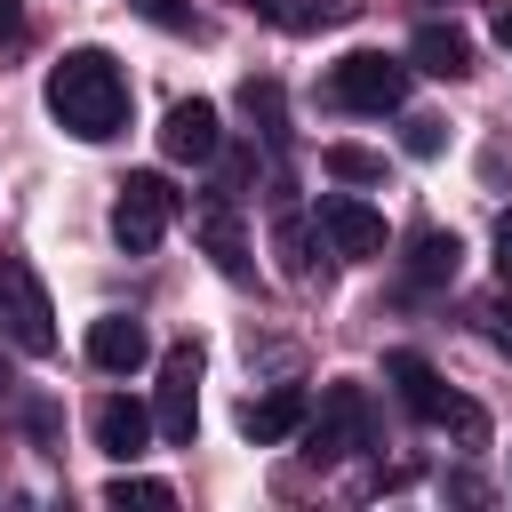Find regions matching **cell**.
Masks as SVG:
<instances>
[{
    "mask_svg": "<svg viewBox=\"0 0 512 512\" xmlns=\"http://www.w3.org/2000/svg\"><path fill=\"white\" fill-rule=\"evenodd\" d=\"M48 112H56V128H72L80 144L120 136V128H128V80H120V64H112L104 48H64V56L48 64Z\"/></svg>",
    "mask_w": 512,
    "mask_h": 512,
    "instance_id": "obj_1",
    "label": "cell"
},
{
    "mask_svg": "<svg viewBox=\"0 0 512 512\" xmlns=\"http://www.w3.org/2000/svg\"><path fill=\"white\" fill-rule=\"evenodd\" d=\"M176 208H184V192H176L160 168H136V176H120V200H112V240H120L128 256H152V248L168 240Z\"/></svg>",
    "mask_w": 512,
    "mask_h": 512,
    "instance_id": "obj_2",
    "label": "cell"
},
{
    "mask_svg": "<svg viewBox=\"0 0 512 512\" xmlns=\"http://www.w3.org/2000/svg\"><path fill=\"white\" fill-rule=\"evenodd\" d=\"M368 432H376L368 392H360V384H328V392L312 400V416H304V456H312V464H344V456L368 448Z\"/></svg>",
    "mask_w": 512,
    "mask_h": 512,
    "instance_id": "obj_3",
    "label": "cell"
},
{
    "mask_svg": "<svg viewBox=\"0 0 512 512\" xmlns=\"http://www.w3.org/2000/svg\"><path fill=\"white\" fill-rule=\"evenodd\" d=\"M0 336L16 352H32V360L56 352V312H48V288H40V272L24 256H0Z\"/></svg>",
    "mask_w": 512,
    "mask_h": 512,
    "instance_id": "obj_4",
    "label": "cell"
},
{
    "mask_svg": "<svg viewBox=\"0 0 512 512\" xmlns=\"http://www.w3.org/2000/svg\"><path fill=\"white\" fill-rule=\"evenodd\" d=\"M328 96L344 112H400L408 104V64L384 56V48H352L336 72H328Z\"/></svg>",
    "mask_w": 512,
    "mask_h": 512,
    "instance_id": "obj_5",
    "label": "cell"
},
{
    "mask_svg": "<svg viewBox=\"0 0 512 512\" xmlns=\"http://www.w3.org/2000/svg\"><path fill=\"white\" fill-rule=\"evenodd\" d=\"M152 424L168 448H192L200 432V344H168L160 352V400H152Z\"/></svg>",
    "mask_w": 512,
    "mask_h": 512,
    "instance_id": "obj_6",
    "label": "cell"
},
{
    "mask_svg": "<svg viewBox=\"0 0 512 512\" xmlns=\"http://www.w3.org/2000/svg\"><path fill=\"white\" fill-rule=\"evenodd\" d=\"M88 432H96V448H104L112 464H136V456L152 448V408L128 400V392H104V400L88 408Z\"/></svg>",
    "mask_w": 512,
    "mask_h": 512,
    "instance_id": "obj_7",
    "label": "cell"
},
{
    "mask_svg": "<svg viewBox=\"0 0 512 512\" xmlns=\"http://www.w3.org/2000/svg\"><path fill=\"white\" fill-rule=\"evenodd\" d=\"M464 272V240L456 232H440V224H416L408 232V256H400V280H408V296H424V288H448Z\"/></svg>",
    "mask_w": 512,
    "mask_h": 512,
    "instance_id": "obj_8",
    "label": "cell"
},
{
    "mask_svg": "<svg viewBox=\"0 0 512 512\" xmlns=\"http://www.w3.org/2000/svg\"><path fill=\"white\" fill-rule=\"evenodd\" d=\"M304 416H312V392H304V384H272V392H256V400L240 408V432H248L256 448H272V440H296Z\"/></svg>",
    "mask_w": 512,
    "mask_h": 512,
    "instance_id": "obj_9",
    "label": "cell"
},
{
    "mask_svg": "<svg viewBox=\"0 0 512 512\" xmlns=\"http://www.w3.org/2000/svg\"><path fill=\"white\" fill-rule=\"evenodd\" d=\"M216 144H224V136H216V104H208V96L168 104V120H160V152H168V160H192V168H200V160H216Z\"/></svg>",
    "mask_w": 512,
    "mask_h": 512,
    "instance_id": "obj_10",
    "label": "cell"
},
{
    "mask_svg": "<svg viewBox=\"0 0 512 512\" xmlns=\"http://www.w3.org/2000/svg\"><path fill=\"white\" fill-rule=\"evenodd\" d=\"M320 232L336 240V256H384V216L352 192H328L320 200Z\"/></svg>",
    "mask_w": 512,
    "mask_h": 512,
    "instance_id": "obj_11",
    "label": "cell"
},
{
    "mask_svg": "<svg viewBox=\"0 0 512 512\" xmlns=\"http://www.w3.org/2000/svg\"><path fill=\"white\" fill-rule=\"evenodd\" d=\"M88 360H96L104 376H128V368H144V360H152V336H144V320H128V312H104V320L88 328Z\"/></svg>",
    "mask_w": 512,
    "mask_h": 512,
    "instance_id": "obj_12",
    "label": "cell"
},
{
    "mask_svg": "<svg viewBox=\"0 0 512 512\" xmlns=\"http://www.w3.org/2000/svg\"><path fill=\"white\" fill-rule=\"evenodd\" d=\"M192 232H200V248L216 256V272H224V280H248V232H240L232 200H208V208L192 216Z\"/></svg>",
    "mask_w": 512,
    "mask_h": 512,
    "instance_id": "obj_13",
    "label": "cell"
},
{
    "mask_svg": "<svg viewBox=\"0 0 512 512\" xmlns=\"http://www.w3.org/2000/svg\"><path fill=\"white\" fill-rule=\"evenodd\" d=\"M384 376H392V392L408 400V416L440 424V408H448V384L432 376V360H424V352H392V360H384Z\"/></svg>",
    "mask_w": 512,
    "mask_h": 512,
    "instance_id": "obj_14",
    "label": "cell"
},
{
    "mask_svg": "<svg viewBox=\"0 0 512 512\" xmlns=\"http://www.w3.org/2000/svg\"><path fill=\"white\" fill-rule=\"evenodd\" d=\"M408 56H416V72H432V80H464V72H472V40H464L456 24H416Z\"/></svg>",
    "mask_w": 512,
    "mask_h": 512,
    "instance_id": "obj_15",
    "label": "cell"
},
{
    "mask_svg": "<svg viewBox=\"0 0 512 512\" xmlns=\"http://www.w3.org/2000/svg\"><path fill=\"white\" fill-rule=\"evenodd\" d=\"M104 504H112V512H128V504L168 512V504H176V488H168V480H144V472H120V480H104Z\"/></svg>",
    "mask_w": 512,
    "mask_h": 512,
    "instance_id": "obj_16",
    "label": "cell"
},
{
    "mask_svg": "<svg viewBox=\"0 0 512 512\" xmlns=\"http://www.w3.org/2000/svg\"><path fill=\"white\" fill-rule=\"evenodd\" d=\"M272 248H280V272L304 280V272H312V216H280V224H272Z\"/></svg>",
    "mask_w": 512,
    "mask_h": 512,
    "instance_id": "obj_17",
    "label": "cell"
},
{
    "mask_svg": "<svg viewBox=\"0 0 512 512\" xmlns=\"http://www.w3.org/2000/svg\"><path fill=\"white\" fill-rule=\"evenodd\" d=\"M320 168H328L336 184H376V176H384V160H376L368 144H328V152H320Z\"/></svg>",
    "mask_w": 512,
    "mask_h": 512,
    "instance_id": "obj_18",
    "label": "cell"
},
{
    "mask_svg": "<svg viewBox=\"0 0 512 512\" xmlns=\"http://www.w3.org/2000/svg\"><path fill=\"white\" fill-rule=\"evenodd\" d=\"M240 104H248V120L264 128V144H280V136H288V120H280V88H272V80H248V88H240Z\"/></svg>",
    "mask_w": 512,
    "mask_h": 512,
    "instance_id": "obj_19",
    "label": "cell"
},
{
    "mask_svg": "<svg viewBox=\"0 0 512 512\" xmlns=\"http://www.w3.org/2000/svg\"><path fill=\"white\" fill-rule=\"evenodd\" d=\"M440 432H456V440H472V448H480V440H488V416H480L472 400H456V392H448V408H440Z\"/></svg>",
    "mask_w": 512,
    "mask_h": 512,
    "instance_id": "obj_20",
    "label": "cell"
},
{
    "mask_svg": "<svg viewBox=\"0 0 512 512\" xmlns=\"http://www.w3.org/2000/svg\"><path fill=\"white\" fill-rule=\"evenodd\" d=\"M128 8H136L144 24H168V32H176V24H192V0H128Z\"/></svg>",
    "mask_w": 512,
    "mask_h": 512,
    "instance_id": "obj_21",
    "label": "cell"
},
{
    "mask_svg": "<svg viewBox=\"0 0 512 512\" xmlns=\"http://www.w3.org/2000/svg\"><path fill=\"white\" fill-rule=\"evenodd\" d=\"M400 144H408V152H416V160H432V152H440V144H448V136H440V120H424V112H416V120H408V136H400Z\"/></svg>",
    "mask_w": 512,
    "mask_h": 512,
    "instance_id": "obj_22",
    "label": "cell"
},
{
    "mask_svg": "<svg viewBox=\"0 0 512 512\" xmlns=\"http://www.w3.org/2000/svg\"><path fill=\"white\" fill-rule=\"evenodd\" d=\"M496 272H504V288H512V208L496 216Z\"/></svg>",
    "mask_w": 512,
    "mask_h": 512,
    "instance_id": "obj_23",
    "label": "cell"
},
{
    "mask_svg": "<svg viewBox=\"0 0 512 512\" xmlns=\"http://www.w3.org/2000/svg\"><path fill=\"white\" fill-rule=\"evenodd\" d=\"M248 8H264V16L288 24V32H304V8H296V0H248Z\"/></svg>",
    "mask_w": 512,
    "mask_h": 512,
    "instance_id": "obj_24",
    "label": "cell"
},
{
    "mask_svg": "<svg viewBox=\"0 0 512 512\" xmlns=\"http://www.w3.org/2000/svg\"><path fill=\"white\" fill-rule=\"evenodd\" d=\"M488 336H496V352H512V304L496 312V328H488Z\"/></svg>",
    "mask_w": 512,
    "mask_h": 512,
    "instance_id": "obj_25",
    "label": "cell"
},
{
    "mask_svg": "<svg viewBox=\"0 0 512 512\" xmlns=\"http://www.w3.org/2000/svg\"><path fill=\"white\" fill-rule=\"evenodd\" d=\"M24 24V0H0V32H16Z\"/></svg>",
    "mask_w": 512,
    "mask_h": 512,
    "instance_id": "obj_26",
    "label": "cell"
},
{
    "mask_svg": "<svg viewBox=\"0 0 512 512\" xmlns=\"http://www.w3.org/2000/svg\"><path fill=\"white\" fill-rule=\"evenodd\" d=\"M0 400H16V376H8V360H0Z\"/></svg>",
    "mask_w": 512,
    "mask_h": 512,
    "instance_id": "obj_27",
    "label": "cell"
}]
</instances>
